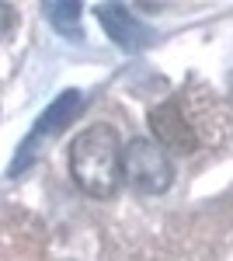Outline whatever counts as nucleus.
<instances>
[{
  "mask_svg": "<svg viewBox=\"0 0 233 261\" xmlns=\"http://www.w3.org/2000/svg\"><path fill=\"white\" fill-rule=\"evenodd\" d=\"M42 11H45L49 24L59 35H66V39H80L84 35V28H80V14H84L80 4H42Z\"/></svg>",
  "mask_w": 233,
  "mask_h": 261,
  "instance_id": "nucleus-6",
  "label": "nucleus"
},
{
  "mask_svg": "<svg viewBox=\"0 0 233 261\" xmlns=\"http://www.w3.org/2000/svg\"><path fill=\"white\" fill-rule=\"evenodd\" d=\"M70 178L91 199H112L122 185V143L112 125H87L70 143Z\"/></svg>",
  "mask_w": 233,
  "mask_h": 261,
  "instance_id": "nucleus-1",
  "label": "nucleus"
},
{
  "mask_svg": "<svg viewBox=\"0 0 233 261\" xmlns=\"http://www.w3.org/2000/svg\"><path fill=\"white\" fill-rule=\"evenodd\" d=\"M122 181L143 195H160L174 185V164L164 146L153 140H133L122 150Z\"/></svg>",
  "mask_w": 233,
  "mask_h": 261,
  "instance_id": "nucleus-2",
  "label": "nucleus"
},
{
  "mask_svg": "<svg viewBox=\"0 0 233 261\" xmlns=\"http://www.w3.org/2000/svg\"><path fill=\"white\" fill-rule=\"evenodd\" d=\"M97 21L105 28V35L125 53H139L153 42V32L125 7V4H97Z\"/></svg>",
  "mask_w": 233,
  "mask_h": 261,
  "instance_id": "nucleus-5",
  "label": "nucleus"
},
{
  "mask_svg": "<svg viewBox=\"0 0 233 261\" xmlns=\"http://www.w3.org/2000/svg\"><path fill=\"white\" fill-rule=\"evenodd\" d=\"M80 105H84V98H80V91H63L45 112L39 115V122H35V129L28 133V140L21 143V150H18V157H14V164H11V174H21L28 164L35 161V153H39V146L49 136H56V133H63L70 122L77 119V112H80Z\"/></svg>",
  "mask_w": 233,
  "mask_h": 261,
  "instance_id": "nucleus-3",
  "label": "nucleus"
},
{
  "mask_svg": "<svg viewBox=\"0 0 233 261\" xmlns=\"http://www.w3.org/2000/svg\"><path fill=\"white\" fill-rule=\"evenodd\" d=\"M150 133H153V143L164 146L167 153H192L198 146V133L177 101H160L150 112Z\"/></svg>",
  "mask_w": 233,
  "mask_h": 261,
  "instance_id": "nucleus-4",
  "label": "nucleus"
},
{
  "mask_svg": "<svg viewBox=\"0 0 233 261\" xmlns=\"http://www.w3.org/2000/svg\"><path fill=\"white\" fill-rule=\"evenodd\" d=\"M14 24H18L14 7H11V4H0V39H7V35L14 32Z\"/></svg>",
  "mask_w": 233,
  "mask_h": 261,
  "instance_id": "nucleus-7",
  "label": "nucleus"
}]
</instances>
